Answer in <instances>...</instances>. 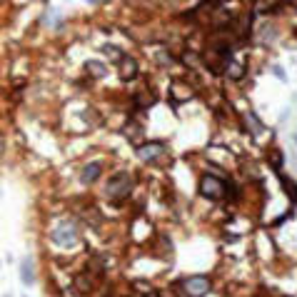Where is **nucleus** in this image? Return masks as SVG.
Returning <instances> with one entry per match:
<instances>
[{
    "label": "nucleus",
    "instance_id": "6e6552de",
    "mask_svg": "<svg viewBox=\"0 0 297 297\" xmlns=\"http://www.w3.org/2000/svg\"><path fill=\"white\" fill-rule=\"evenodd\" d=\"M20 282L23 285H32L35 282V272H32L30 257H23V262H20Z\"/></svg>",
    "mask_w": 297,
    "mask_h": 297
},
{
    "label": "nucleus",
    "instance_id": "ddd939ff",
    "mask_svg": "<svg viewBox=\"0 0 297 297\" xmlns=\"http://www.w3.org/2000/svg\"><path fill=\"white\" fill-rule=\"evenodd\" d=\"M272 73H275V78L285 80V73H282V68H280V65H275V68H272Z\"/></svg>",
    "mask_w": 297,
    "mask_h": 297
},
{
    "label": "nucleus",
    "instance_id": "0eeeda50",
    "mask_svg": "<svg viewBox=\"0 0 297 297\" xmlns=\"http://www.w3.org/2000/svg\"><path fill=\"white\" fill-rule=\"evenodd\" d=\"M118 70H120V78H122V80H130V78L138 75V62H135V58L125 55V58L118 62Z\"/></svg>",
    "mask_w": 297,
    "mask_h": 297
},
{
    "label": "nucleus",
    "instance_id": "423d86ee",
    "mask_svg": "<svg viewBox=\"0 0 297 297\" xmlns=\"http://www.w3.org/2000/svg\"><path fill=\"white\" fill-rule=\"evenodd\" d=\"M100 173H103V162H88L83 168V173H80V182L83 185H92L95 180L100 178Z\"/></svg>",
    "mask_w": 297,
    "mask_h": 297
},
{
    "label": "nucleus",
    "instance_id": "f8f14e48",
    "mask_svg": "<svg viewBox=\"0 0 297 297\" xmlns=\"http://www.w3.org/2000/svg\"><path fill=\"white\" fill-rule=\"evenodd\" d=\"M227 75H233L235 80H240V78H242V68L235 65V62H227Z\"/></svg>",
    "mask_w": 297,
    "mask_h": 297
},
{
    "label": "nucleus",
    "instance_id": "4468645a",
    "mask_svg": "<svg viewBox=\"0 0 297 297\" xmlns=\"http://www.w3.org/2000/svg\"><path fill=\"white\" fill-rule=\"evenodd\" d=\"M148 297H157V292H150V295Z\"/></svg>",
    "mask_w": 297,
    "mask_h": 297
},
{
    "label": "nucleus",
    "instance_id": "39448f33",
    "mask_svg": "<svg viewBox=\"0 0 297 297\" xmlns=\"http://www.w3.org/2000/svg\"><path fill=\"white\" fill-rule=\"evenodd\" d=\"M160 152H165V145H162V143H145V145L138 148V157L148 162V160H157Z\"/></svg>",
    "mask_w": 297,
    "mask_h": 297
},
{
    "label": "nucleus",
    "instance_id": "1a4fd4ad",
    "mask_svg": "<svg viewBox=\"0 0 297 297\" xmlns=\"http://www.w3.org/2000/svg\"><path fill=\"white\" fill-rule=\"evenodd\" d=\"M85 70H88L90 75H95V78H103V75L108 73V68H105L103 62H97V60H88V62H85Z\"/></svg>",
    "mask_w": 297,
    "mask_h": 297
},
{
    "label": "nucleus",
    "instance_id": "f03ea898",
    "mask_svg": "<svg viewBox=\"0 0 297 297\" xmlns=\"http://www.w3.org/2000/svg\"><path fill=\"white\" fill-rule=\"evenodd\" d=\"M227 192V182L215 175H203L200 180V195L203 197H210V200H220L222 195Z\"/></svg>",
    "mask_w": 297,
    "mask_h": 297
},
{
    "label": "nucleus",
    "instance_id": "f257e3e1",
    "mask_svg": "<svg viewBox=\"0 0 297 297\" xmlns=\"http://www.w3.org/2000/svg\"><path fill=\"white\" fill-rule=\"evenodd\" d=\"M130 190H133V178H130L127 173H115L113 178L108 180V185H105V195H108V200H113V203L125 200V197L130 195Z\"/></svg>",
    "mask_w": 297,
    "mask_h": 297
},
{
    "label": "nucleus",
    "instance_id": "20e7f679",
    "mask_svg": "<svg viewBox=\"0 0 297 297\" xmlns=\"http://www.w3.org/2000/svg\"><path fill=\"white\" fill-rule=\"evenodd\" d=\"M182 287H185V295L187 297H205L210 292V277H205V275H192V277H187L182 282Z\"/></svg>",
    "mask_w": 297,
    "mask_h": 297
},
{
    "label": "nucleus",
    "instance_id": "7ed1b4c3",
    "mask_svg": "<svg viewBox=\"0 0 297 297\" xmlns=\"http://www.w3.org/2000/svg\"><path fill=\"white\" fill-rule=\"evenodd\" d=\"M50 238H53L55 245H62V247L75 245V242H78V227H75L73 222H60L58 227L50 233Z\"/></svg>",
    "mask_w": 297,
    "mask_h": 297
},
{
    "label": "nucleus",
    "instance_id": "9b49d317",
    "mask_svg": "<svg viewBox=\"0 0 297 297\" xmlns=\"http://www.w3.org/2000/svg\"><path fill=\"white\" fill-rule=\"evenodd\" d=\"M280 180H282V185H285V187H287V190L292 192V200H295V203H297V185H295V182H292V180H287V178H285V175H280Z\"/></svg>",
    "mask_w": 297,
    "mask_h": 297
},
{
    "label": "nucleus",
    "instance_id": "9d476101",
    "mask_svg": "<svg viewBox=\"0 0 297 297\" xmlns=\"http://www.w3.org/2000/svg\"><path fill=\"white\" fill-rule=\"evenodd\" d=\"M103 53H108V55H110V58L113 60H122L125 58V55H122V50H120V48H115V45H103Z\"/></svg>",
    "mask_w": 297,
    "mask_h": 297
},
{
    "label": "nucleus",
    "instance_id": "2eb2a0df",
    "mask_svg": "<svg viewBox=\"0 0 297 297\" xmlns=\"http://www.w3.org/2000/svg\"><path fill=\"white\" fill-rule=\"evenodd\" d=\"M295 143H297V135H295Z\"/></svg>",
    "mask_w": 297,
    "mask_h": 297
}]
</instances>
